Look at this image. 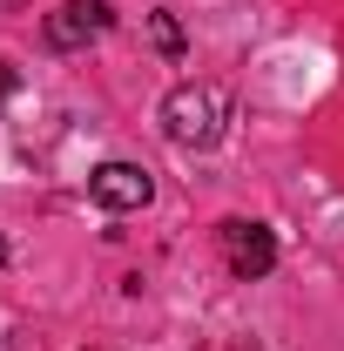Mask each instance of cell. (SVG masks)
Masks as SVG:
<instances>
[{"mask_svg": "<svg viewBox=\"0 0 344 351\" xmlns=\"http://www.w3.org/2000/svg\"><path fill=\"white\" fill-rule=\"evenodd\" d=\"M108 21H115V14H108V0H61V7L47 14L41 34H47L54 54H75V47L101 41V34H108Z\"/></svg>", "mask_w": 344, "mask_h": 351, "instance_id": "3", "label": "cell"}, {"mask_svg": "<svg viewBox=\"0 0 344 351\" xmlns=\"http://www.w3.org/2000/svg\"><path fill=\"white\" fill-rule=\"evenodd\" d=\"M14 88H21V68H14V61H0V108H7V95H14Z\"/></svg>", "mask_w": 344, "mask_h": 351, "instance_id": "6", "label": "cell"}, {"mask_svg": "<svg viewBox=\"0 0 344 351\" xmlns=\"http://www.w3.org/2000/svg\"><path fill=\"white\" fill-rule=\"evenodd\" d=\"M149 34H156V47H162V54H182V21H175V14H149Z\"/></svg>", "mask_w": 344, "mask_h": 351, "instance_id": "5", "label": "cell"}, {"mask_svg": "<svg viewBox=\"0 0 344 351\" xmlns=\"http://www.w3.org/2000/svg\"><path fill=\"white\" fill-rule=\"evenodd\" d=\"M223 122H230V95L216 82H175L162 95V135L175 149H216Z\"/></svg>", "mask_w": 344, "mask_h": 351, "instance_id": "1", "label": "cell"}, {"mask_svg": "<svg viewBox=\"0 0 344 351\" xmlns=\"http://www.w3.org/2000/svg\"><path fill=\"white\" fill-rule=\"evenodd\" d=\"M216 237H223V257H230V270H236L243 284H257V277H270V270H277V237H270V223L230 217Z\"/></svg>", "mask_w": 344, "mask_h": 351, "instance_id": "2", "label": "cell"}, {"mask_svg": "<svg viewBox=\"0 0 344 351\" xmlns=\"http://www.w3.org/2000/svg\"><path fill=\"white\" fill-rule=\"evenodd\" d=\"M88 196L122 217V210H142V203L156 196V176L142 169V162H101V169L88 176Z\"/></svg>", "mask_w": 344, "mask_h": 351, "instance_id": "4", "label": "cell"}]
</instances>
